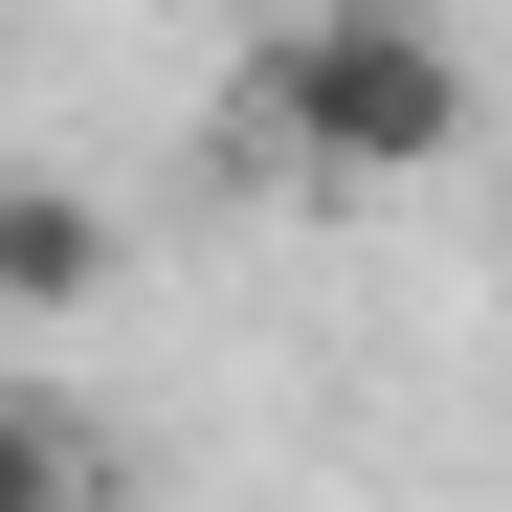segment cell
<instances>
[{
    "mask_svg": "<svg viewBox=\"0 0 512 512\" xmlns=\"http://www.w3.org/2000/svg\"><path fill=\"white\" fill-rule=\"evenodd\" d=\"M90 290H112V223L67 179H0V312H90Z\"/></svg>",
    "mask_w": 512,
    "mask_h": 512,
    "instance_id": "2",
    "label": "cell"
},
{
    "mask_svg": "<svg viewBox=\"0 0 512 512\" xmlns=\"http://www.w3.org/2000/svg\"><path fill=\"white\" fill-rule=\"evenodd\" d=\"M0 512H90V423L0 379Z\"/></svg>",
    "mask_w": 512,
    "mask_h": 512,
    "instance_id": "3",
    "label": "cell"
},
{
    "mask_svg": "<svg viewBox=\"0 0 512 512\" xmlns=\"http://www.w3.org/2000/svg\"><path fill=\"white\" fill-rule=\"evenodd\" d=\"M245 90H268V134L312 179H423V156H468V45L423 23V0H290Z\"/></svg>",
    "mask_w": 512,
    "mask_h": 512,
    "instance_id": "1",
    "label": "cell"
}]
</instances>
